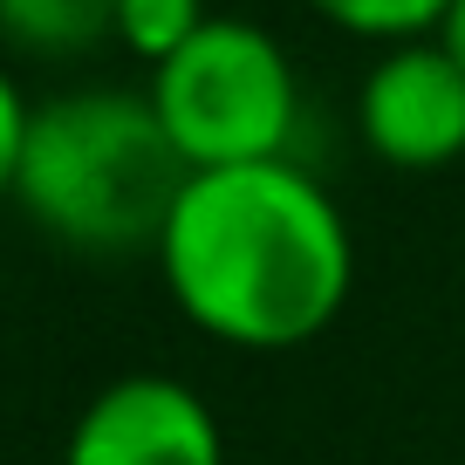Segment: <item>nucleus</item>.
<instances>
[{"label":"nucleus","instance_id":"1","mask_svg":"<svg viewBox=\"0 0 465 465\" xmlns=\"http://www.w3.org/2000/svg\"><path fill=\"white\" fill-rule=\"evenodd\" d=\"M178 315L232 349L315 342L349 302L356 240L342 205L294 158L192 172L158 232Z\"/></svg>","mask_w":465,"mask_h":465},{"label":"nucleus","instance_id":"2","mask_svg":"<svg viewBox=\"0 0 465 465\" xmlns=\"http://www.w3.org/2000/svg\"><path fill=\"white\" fill-rule=\"evenodd\" d=\"M192 164L164 137L151 89L96 83L28 110L15 192L42 232L89 253L158 247Z\"/></svg>","mask_w":465,"mask_h":465},{"label":"nucleus","instance_id":"3","mask_svg":"<svg viewBox=\"0 0 465 465\" xmlns=\"http://www.w3.org/2000/svg\"><path fill=\"white\" fill-rule=\"evenodd\" d=\"M151 103L192 172H226V164L288 158L302 83L288 48L261 21L213 15L172 62L151 69Z\"/></svg>","mask_w":465,"mask_h":465},{"label":"nucleus","instance_id":"4","mask_svg":"<svg viewBox=\"0 0 465 465\" xmlns=\"http://www.w3.org/2000/svg\"><path fill=\"white\" fill-rule=\"evenodd\" d=\"M356 131L397 172H438L465 158V62L445 42H397L356 89Z\"/></svg>","mask_w":465,"mask_h":465},{"label":"nucleus","instance_id":"5","mask_svg":"<svg viewBox=\"0 0 465 465\" xmlns=\"http://www.w3.org/2000/svg\"><path fill=\"white\" fill-rule=\"evenodd\" d=\"M62 465H226V438L192 383L131 370L83 404Z\"/></svg>","mask_w":465,"mask_h":465},{"label":"nucleus","instance_id":"6","mask_svg":"<svg viewBox=\"0 0 465 465\" xmlns=\"http://www.w3.org/2000/svg\"><path fill=\"white\" fill-rule=\"evenodd\" d=\"M116 35V0H0V42L28 55H83Z\"/></svg>","mask_w":465,"mask_h":465},{"label":"nucleus","instance_id":"7","mask_svg":"<svg viewBox=\"0 0 465 465\" xmlns=\"http://www.w3.org/2000/svg\"><path fill=\"white\" fill-rule=\"evenodd\" d=\"M205 21H213L205 0H116V42L131 48V55H144L151 69L172 62Z\"/></svg>","mask_w":465,"mask_h":465},{"label":"nucleus","instance_id":"8","mask_svg":"<svg viewBox=\"0 0 465 465\" xmlns=\"http://www.w3.org/2000/svg\"><path fill=\"white\" fill-rule=\"evenodd\" d=\"M322 21L349 35H377V42H431L459 0H308Z\"/></svg>","mask_w":465,"mask_h":465},{"label":"nucleus","instance_id":"9","mask_svg":"<svg viewBox=\"0 0 465 465\" xmlns=\"http://www.w3.org/2000/svg\"><path fill=\"white\" fill-rule=\"evenodd\" d=\"M28 110H35V103L15 89V75L0 69V199L15 192V164H21V137H28Z\"/></svg>","mask_w":465,"mask_h":465},{"label":"nucleus","instance_id":"10","mask_svg":"<svg viewBox=\"0 0 465 465\" xmlns=\"http://www.w3.org/2000/svg\"><path fill=\"white\" fill-rule=\"evenodd\" d=\"M438 42H445L451 55L465 62V0H459V7H451V15H445V28H438Z\"/></svg>","mask_w":465,"mask_h":465}]
</instances>
